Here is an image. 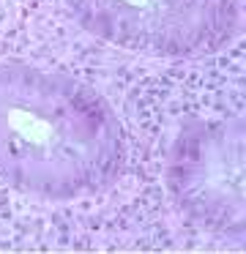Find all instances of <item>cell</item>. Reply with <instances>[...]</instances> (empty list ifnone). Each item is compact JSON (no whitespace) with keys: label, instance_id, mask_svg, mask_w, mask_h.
Returning <instances> with one entry per match:
<instances>
[{"label":"cell","instance_id":"obj_1","mask_svg":"<svg viewBox=\"0 0 246 254\" xmlns=\"http://www.w3.org/2000/svg\"><path fill=\"white\" fill-rule=\"evenodd\" d=\"M126 164L123 126L85 82L22 61L0 63V178L41 199L101 194Z\"/></svg>","mask_w":246,"mask_h":254},{"label":"cell","instance_id":"obj_2","mask_svg":"<svg viewBox=\"0 0 246 254\" xmlns=\"http://www.w3.org/2000/svg\"><path fill=\"white\" fill-rule=\"evenodd\" d=\"M244 121H189L175 134L164 183L175 210L189 224L241 241L246 230Z\"/></svg>","mask_w":246,"mask_h":254},{"label":"cell","instance_id":"obj_3","mask_svg":"<svg viewBox=\"0 0 246 254\" xmlns=\"http://www.w3.org/2000/svg\"><path fill=\"white\" fill-rule=\"evenodd\" d=\"M90 36L151 58L219 52L241 22L238 0H66Z\"/></svg>","mask_w":246,"mask_h":254}]
</instances>
